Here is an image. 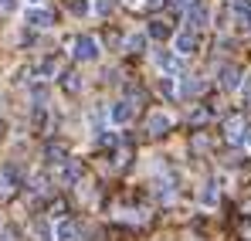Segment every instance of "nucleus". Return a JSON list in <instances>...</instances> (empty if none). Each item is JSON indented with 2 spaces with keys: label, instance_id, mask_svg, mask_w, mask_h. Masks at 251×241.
Instances as JSON below:
<instances>
[{
  "label": "nucleus",
  "instance_id": "obj_1",
  "mask_svg": "<svg viewBox=\"0 0 251 241\" xmlns=\"http://www.w3.org/2000/svg\"><path fill=\"white\" fill-rule=\"evenodd\" d=\"M85 228L82 221H75V217H65L61 224H58V241H82Z\"/></svg>",
  "mask_w": 251,
  "mask_h": 241
},
{
  "label": "nucleus",
  "instance_id": "obj_2",
  "mask_svg": "<svg viewBox=\"0 0 251 241\" xmlns=\"http://www.w3.org/2000/svg\"><path fill=\"white\" fill-rule=\"evenodd\" d=\"M170 126H173V122H170V116H163V112H153V116L146 119V133H150V136H167Z\"/></svg>",
  "mask_w": 251,
  "mask_h": 241
},
{
  "label": "nucleus",
  "instance_id": "obj_3",
  "mask_svg": "<svg viewBox=\"0 0 251 241\" xmlns=\"http://www.w3.org/2000/svg\"><path fill=\"white\" fill-rule=\"evenodd\" d=\"M231 10L238 27H251V0H231Z\"/></svg>",
  "mask_w": 251,
  "mask_h": 241
},
{
  "label": "nucleus",
  "instance_id": "obj_4",
  "mask_svg": "<svg viewBox=\"0 0 251 241\" xmlns=\"http://www.w3.org/2000/svg\"><path fill=\"white\" fill-rule=\"evenodd\" d=\"M224 133H227L231 143H241V139H245V119H241V116H231V119L224 122Z\"/></svg>",
  "mask_w": 251,
  "mask_h": 241
},
{
  "label": "nucleus",
  "instance_id": "obj_5",
  "mask_svg": "<svg viewBox=\"0 0 251 241\" xmlns=\"http://www.w3.org/2000/svg\"><path fill=\"white\" fill-rule=\"evenodd\" d=\"M44 160L51 163V166H65L68 163V153H65L61 143H51V146H44Z\"/></svg>",
  "mask_w": 251,
  "mask_h": 241
},
{
  "label": "nucleus",
  "instance_id": "obj_6",
  "mask_svg": "<svg viewBox=\"0 0 251 241\" xmlns=\"http://www.w3.org/2000/svg\"><path fill=\"white\" fill-rule=\"evenodd\" d=\"M217 75H221V85H224V88H238V85H241V72H238L234 65H221Z\"/></svg>",
  "mask_w": 251,
  "mask_h": 241
},
{
  "label": "nucleus",
  "instance_id": "obj_7",
  "mask_svg": "<svg viewBox=\"0 0 251 241\" xmlns=\"http://www.w3.org/2000/svg\"><path fill=\"white\" fill-rule=\"evenodd\" d=\"M75 54H78L82 61H92V58L99 54V48H95V41H92V38H78V41H75Z\"/></svg>",
  "mask_w": 251,
  "mask_h": 241
},
{
  "label": "nucleus",
  "instance_id": "obj_8",
  "mask_svg": "<svg viewBox=\"0 0 251 241\" xmlns=\"http://www.w3.org/2000/svg\"><path fill=\"white\" fill-rule=\"evenodd\" d=\"M109 116H112V122H116V126H123V122H129V119H132V102H116Z\"/></svg>",
  "mask_w": 251,
  "mask_h": 241
},
{
  "label": "nucleus",
  "instance_id": "obj_9",
  "mask_svg": "<svg viewBox=\"0 0 251 241\" xmlns=\"http://www.w3.org/2000/svg\"><path fill=\"white\" fill-rule=\"evenodd\" d=\"M187 24H194V27H201V24H207V10H204L201 3H194V7H187Z\"/></svg>",
  "mask_w": 251,
  "mask_h": 241
},
{
  "label": "nucleus",
  "instance_id": "obj_10",
  "mask_svg": "<svg viewBox=\"0 0 251 241\" xmlns=\"http://www.w3.org/2000/svg\"><path fill=\"white\" fill-rule=\"evenodd\" d=\"M194 48H197V38H194L190 31H183V34H176V51H180V54H190Z\"/></svg>",
  "mask_w": 251,
  "mask_h": 241
},
{
  "label": "nucleus",
  "instance_id": "obj_11",
  "mask_svg": "<svg viewBox=\"0 0 251 241\" xmlns=\"http://www.w3.org/2000/svg\"><path fill=\"white\" fill-rule=\"evenodd\" d=\"M27 24H34V27H48V24H54V17H51L48 10H31V14H27Z\"/></svg>",
  "mask_w": 251,
  "mask_h": 241
},
{
  "label": "nucleus",
  "instance_id": "obj_12",
  "mask_svg": "<svg viewBox=\"0 0 251 241\" xmlns=\"http://www.w3.org/2000/svg\"><path fill=\"white\" fill-rule=\"evenodd\" d=\"M217 197H221V190H217V184H214V180H207V184H204V190H201V201L207 204H217Z\"/></svg>",
  "mask_w": 251,
  "mask_h": 241
},
{
  "label": "nucleus",
  "instance_id": "obj_13",
  "mask_svg": "<svg viewBox=\"0 0 251 241\" xmlns=\"http://www.w3.org/2000/svg\"><path fill=\"white\" fill-rule=\"evenodd\" d=\"M180 92H183L187 99H190V95H201V92H204V81H201V79H183Z\"/></svg>",
  "mask_w": 251,
  "mask_h": 241
},
{
  "label": "nucleus",
  "instance_id": "obj_14",
  "mask_svg": "<svg viewBox=\"0 0 251 241\" xmlns=\"http://www.w3.org/2000/svg\"><path fill=\"white\" fill-rule=\"evenodd\" d=\"M153 58H156V65H160L163 72H173V68H176V58H173L170 51H163V48H160V51H156Z\"/></svg>",
  "mask_w": 251,
  "mask_h": 241
},
{
  "label": "nucleus",
  "instance_id": "obj_15",
  "mask_svg": "<svg viewBox=\"0 0 251 241\" xmlns=\"http://www.w3.org/2000/svg\"><path fill=\"white\" fill-rule=\"evenodd\" d=\"M150 38H156V41H167V38H170V27L163 24V21H153V24H150Z\"/></svg>",
  "mask_w": 251,
  "mask_h": 241
},
{
  "label": "nucleus",
  "instance_id": "obj_16",
  "mask_svg": "<svg viewBox=\"0 0 251 241\" xmlns=\"http://www.w3.org/2000/svg\"><path fill=\"white\" fill-rule=\"evenodd\" d=\"M207 119H210L207 109H194V112H190V126H194V129H201V126H204Z\"/></svg>",
  "mask_w": 251,
  "mask_h": 241
},
{
  "label": "nucleus",
  "instance_id": "obj_17",
  "mask_svg": "<svg viewBox=\"0 0 251 241\" xmlns=\"http://www.w3.org/2000/svg\"><path fill=\"white\" fill-rule=\"evenodd\" d=\"M126 48H129V51H132V54H139V51H143V48H146V38H143V34H132V38L126 41Z\"/></svg>",
  "mask_w": 251,
  "mask_h": 241
},
{
  "label": "nucleus",
  "instance_id": "obj_18",
  "mask_svg": "<svg viewBox=\"0 0 251 241\" xmlns=\"http://www.w3.org/2000/svg\"><path fill=\"white\" fill-rule=\"evenodd\" d=\"M78 177H82V166H78V163H65V180H68V184H75Z\"/></svg>",
  "mask_w": 251,
  "mask_h": 241
},
{
  "label": "nucleus",
  "instance_id": "obj_19",
  "mask_svg": "<svg viewBox=\"0 0 251 241\" xmlns=\"http://www.w3.org/2000/svg\"><path fill=\"white\" fill-rule=\"evenodd\" d=\"M78 88H82V81H78V75H65V92L78 95Z\"/></svg>",
  "mask_w": 251,
  "mask_h": 241
},
{
  "label": "nucleus",
  "instance_id": "obj_20",
  "mask_svg": "<svg viewBox=\"0 0 251 241\" xmlns=\"http://www.w3.org/2000/svg\"><path fill=\"white\" fill-rule=\"evenodd\" d=\"M31 231H34L41 241H51V231H48V224H44V221H34V228H31Z\"/></svg>",
  "mask_w": 251,
  "mask_h": 241
},
{
  "label": "nucleus",
  "instance_id": "obj_21",
  "mask_svg": "<svg viewBox=\"0 0 251 241\" xmlns=\"http://www.w3.org/2000/svg\"><path fill=\"white\" fill-rule=\"evenodd\" d=\"M34 194H41V197L51 194V187H48V180H44V177H34Z\"/></svg>",
  "mask_w": 251,
  "mask_h": 241
},
{
  "label": "nucleus",
  "instance_id": "obj_22",
  "mask_svg": "<svg viewBox=\"0 0 251 241\" xmlns=\"http://www.w3.org/2000/svg\"><path fill=\"white\" fill-rule=\"evenodd\" d=\"M31 95H34V102H38V106H44V99H48V88H44V85H38Z\"/></svg>",
  "mask_w": 251,
  "mask_h": 241
},
{
  "label": "nucleus",
  "instance_id": "obj_23",
  "mask_svg": "<svg viewBox=\"0 0 251 241\" xmlns=\"http://www.w3.org/2000/svg\"><path fill=\"white\" fill-rule=\"evenodd\" d=\"M68 7H72L75 14H85V10H88V3H85V0H68Z\"/></svg>",
  "mask_w": 251,
  "mask_h": 241
},
{
  "label": "nucleus",
  "instance_id": "obj_24",
  "mask_svg": "<svg viewBox=\"0 0 251 241\" xmlns=\"http://www.w3.org/2000/svg\"><path fill=\"white\" fill-rule=\"evenodd\" d=\"M160 92H163V95H173V81H170V79H160Z\"/></svg>",
  "mask_w": 251,
  "mask_h": 241
},
{
  "label": "nucleus",
  "instance_id": "obj_25",
  "mask_svg": "<svg viewBox=\"0 0 251 241\" xmlns=\"http://www.w3.org/2000/svg\"><path fill=\"white\" fill-rule=\"evenodd\" d=\"M238 235H241L245 241H251V224H238Z\"/></svg>",
  "mask_w": 251,
  "mask_h": 241
},
{
  "label": "nucleus",
  "instance_id": "obj_26",
  "mask_svg": "<svg viewBox=\"0 0 251 241\" xmlns=\"http://www.w3.org/2000/svg\"><path fill=\"white\" fill-rule=\"evenodd\" d=\"M112 10V0H99V14H109Z\"/></svg>",
  "mask_w": 251,
  "mask_h": 241
},
{
  "label": "nucleus",
  "instance_id": "obj_27",
  "mask_svg": "<svg viewBox=\"0 0 251 241\" xmlns=\"http://www.w3.org/2000/svg\"><path fill=\"white\" fill-rule=\"evenodd\" d=\"M176 3H180V7H194L197 0H176Z\"/></svg>",
  "mask_w": 251,
  "mask_h": 241
},
{
  "label": "nucleus",
  "instance_id": "obj_28",
  "mask_svg": "<svg viewBox=\"0 0 251 241\" xmlns=\"http://www.w3.org/2000/svg\"><path fill=\"white\" fill-rule=\"evenodd\" d=\"M3 133H7V126H3V122H0V139H3Z\"/></svg>",
  "mask_w": 251,
  "mask_h": 241
},
{
  "label": "nucleus",
  "instance_id": "obj_29",
  "mask_svg": "<svg viewBox=\"0 0 251 241\" xmlns=\"http://www.w3.org/2000/svg\"><path fill=\"white\" fill-rule=\"evenodd\" d=\"M0 3H3V7H10V0H0Z\"/></svg>",
  "mask_w": 251,
  "mask_h": 241
},
{
  "label": "nucleus",
  "instance_id": "obj_30",
  "mask_svg": "<svg viewBox=\"0 0 251 241\" xmlns=\"http://www.w3.org/2000/svg\"><path fill=\"white\" fill-rule=\"evenodd\" d=\"M248 143H251V133H248Z\"/></svg>",
  "mask_w": 251,
  "mask_h": 241
}]
</instances>
